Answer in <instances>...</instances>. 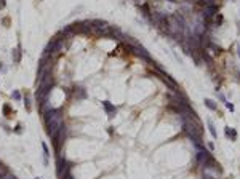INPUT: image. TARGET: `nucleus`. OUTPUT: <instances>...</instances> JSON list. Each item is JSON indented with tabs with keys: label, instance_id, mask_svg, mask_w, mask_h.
Returning <instances> with one entry per match:
<instances>
[{
	"label": "nucleus",
	"instance_id": "a878e982",
	"mask_svg": "<svg viewBox=\"0 0 240 179\" xmlns=\"http://www.w3.org/2000/svg\"><path fill=\"white\" fill-rule=\"evenodd\" d=\"M237 54H238V58H240V45H237Z\"/></svg>",
	"mask_w": 240,
	"mask_h": 179
},
{
	"label": "nucleus",
	"instance_id": "20e7f679",
	"mask_svg": "<svg viewBox=\"0 0 240 179\" xmlns=\"http://www.w3.org/2000/svg\"><path fill=\"white\" fill-rule=\"evenodd\" d=\"M70 170H72V163L67 162L64 157L58 155V158H56V176L61 179L64 174L70 173Z\"/></svg>",
	"mask_w": 240,
	"mask_h": 179
},
{
	"label": "nucleus",
	"instance_id": "5701e85b",
	"mask_svg": "<svg viewBox=\"0 0 240 179\" xmlns=\"http://www.w3.org/2000/svg\"><path fill=\"white\" fill-rule=\"evenodd\" d=\"M5 6H6V2L5 0H0V10H5Z\"/></svg>",
	"mask_w": 240,
	"mask_h": 179
},
{
	"label": "nucleus",
	"instance_id": "2eb2a0df",
	"mask_svg": "<svg viewBox=\"0 0 240 179\" xmlns=\"http://www.w3.org/2000/svg\"><path fill=\"white\" fill-rule=\"evenodd\" d=\"M0 179H18V177H16L15 174H13V173H8V171H6L5 174L0 176Z\"/></svg>",
	"mask_w": 240,
	"mask_h": 179
},
{
	"label": "nucleus",
	"instance_id": "c85d7f7f",
	"mask_svg": "<svg viewBox=\"0 0 240 179\" xmlns=\"http://www.w3.org/2000/svg\"><path fill=\"white\" fill-rule=\"evenodd\" d=\"M35 179H42V177H35Z\"/></svg>",
	"mask_w": 240,
	"mask_h": 179
},
{
	"label": "nucleus",
	"instance_id": "0eeeda50",
	"mask_svg": "<svg viewBox=\"0 0 240 179\" xmlns=\"http://www.w3.org/2000/svg\"><path fill=\"white\" fill-rule=\"evenodd\" d=\"M101 104H103V109L106 110V114L109 115V118H112V117H114L115 114H117V107L112 104L111 101H103Z\"/></svg>",
	"mask_w": 240,
	"mask_h": 179
},
{
	"label": "nucleus",
	"instance_id": "4be33fe9",
	"mask_svg": "<svg viewBox=\"0 0 240 179\" xmlns=\"http://www.w3.org/2000/svg\"><path fill=\"white\" fill-rule=\"evenodd\" d=\"M221 23H223V16H221V15H216V24L219 26Z\"/></svg>",
	"mask_w": 240,
	"mask_h": 179
},
{
	"label": "nucleus",
	"instance_id": "412c9836",
	"mask_svg": "<svg viewBox=\"0 0 240 179\" xmlns=\"http://www.w3.org/2000/svg\"><path fill=\"white\" fill-rule=\"evenodd\" d=\"M0 72H2V74H6V67H5L3 62H0Z\"/></svg>",
	"mask_w": 240,
	"mask_h": 179
},
{
	"label": "nucleus",
	"instance_id": "9d476101",
	"mask_svg": "<svg viewBox=\"0 0 240 179\" xmlns=\"http://www.w3.org/2000/svg\"><path fill=\"white\" fill-rule=\"evenodd\" d=\"M64 39H67V37H72V35H75V31L72 29V26H66L64 29H62L61 32H59Z\"/></svg>",
	"mask_w": 240,
	"mask_h": 179
},
{
	"label": "nucleus",
	"instance_id": "423d86ee",
	"mask_svg": "<svg viewBox=\"0 0 240 179\" xmlns=\"http://www.w3.org/2000/svg\"><path fill=\"white\" fill-rule=\"evenodd\" d=\"M23 47H21V43H18V47L16 48H13L11 50V61H13V64H19L21 62V58H23Z\"/></svg>",
	"mask_w": 240,
	"mask_h": 179
},
{
	"label": "nucleus",
	"instance_id": "1a4fd4ad",
	"mask_svg": "<svg viewBox=\"0 0 240 179\" xmlns=\"http://www.w3.org/2000/svg\"><path fill=\"white\" fill-rule=\"evenodd\" d=\"M23 101H24V107H26V110H27V112H31V110H32V96L29 95V93H24Z\"/></svg>",
	"mask_w": 240,
	"mask_h": 179
},
{
	"label": "nucleus",
	"instance_id": "39448f33",
	"mask_svg": "<svg viewBox=\"0 0 240 179\" xmlns=\"http://www.w3.org/2000/svg\"><path fill=\"white\" fill-rule=\"evenodd\" d=\"M107 37L114 40H123V32L117 26H109L107 27Z\"/></svg>",
	"mask_w": 240,
	"mask_h": 179
},
{
	"label": "nucleus",
	"instance_id": "7ed1b4c3",
	"mask_svg": "<svg viewBox=\"0 0 240 179\" xmlns=\"http://www.w3.org/2000/svg\"><path fill=\"white\" fill-rule=\"evenodd\" d=\"M62 47H64V39H61V34H58L56 37H53L50 42H48V45L45 47V51L43 53L53 56L56 53H59L61 50H62Z\"/></svg>",
	"mask_w": 240,
	"mask_h": 179
},
{
	"label": "nucleus",
	"instance_id": "bb28decb",
	"mask_svg": "<svg viewBox=\"0 0 240 179\" xmlns=\"http://www.w3.org/2000/svg\"><path fill=\"white\" fill-rule=\"evenodd\" d=\"M203 179H215V177H211V176H205V177H203Z\"/></svg>",
	"mask_w": 240,
	"mask_h": 179
},
{
	"label": "nucleus",
	"instance_id": "cd10ccee",
	"mask_svg": "<svg viewBox=\"0 0 240 179\" xmlns=\"http://www.w3.org/2000/svg\"><path fill=\"white\" fill-rule=\"evenodd\" d=\"M205 2H207V3H213V0H205Z\"/></svg>",
	"mask_w": 240,
	"mask_h": 179
},
{
	"label": "nucleus",
	"instance_id": "6e6552de",
	"mask_svg": "<svg viewBox=\"0 0 240 179\" xmlns=\"http://www.w3.org/2000/svg\"><path fill=\"white\" fill-rule=\"evenodd\" d=\"M74 98L75 99H85L87 98V90L83 88V87H77L74 90Z\"/></svg>",
	"mask_w": 240,
	"mask_h": 179
},
{
	"label": "nucleus",
	"instance_id": "f257e3e1",
	"mask_svg": "<svg viewBox=\"0 0 240 179\" xmlns=\"http://www.w3.org/2000/svg\"><path fill=\"white\" fill-rule=\"evenodd\" d=\"M42 117H43V123H45V128H47V134L51 136L59 130V128L64 125V112H62L61 107H50L45 114H42Z\"/></svg>",
	"mask_w": 240,
	"mask_h": 179
},
{
	"label": "nucleus",
	"instance_id": "9b49d317",
	"mask_svg": "<svg viewBox=\"0 0 240 179\" xmlns=\"http://www.w3.org/2000/svg\"><path fill=\"white\" fill-rule=\"evenodd\" d=\"M207 125H208V131H210V134H211V138H218V133H216V128H215V123L211 121L210 118L207 120Z\"/></svg>",
	"mask_w": 240,
	"mask_h": 179
},
{
	"label": "nucleus",
	"instance_id": "c756f323",
	"mask_svg": "<svg viewBox=\"0 0 240 179\" xmlns=\"http://www.w3.org/2000/svg\"><path fill=\"white\" fill-rule=\"evenodd\" d=\"M232 2H235V0H232Z\"/></svg>",
	"mask_w": 240,
	"mask_h": 179
},
{
	"label": "nucleus",
	"instance_id": "ddd939ff",
	"mask_svg": "<svg viewBox=\"0 0 240 179\" xmlns=\"http://www.w3.org/2000/svg\"><path fill=\"white\" fill-rule=\"evenodd\" d=\"M2 110H3V115H5V117H8V118L13 115V110H11V107H10L8 104H3Z\"/></svg>",
	"mask_w": 240,
	"mask_h": 179
},
{
	"label": "nucleus",
	"instance_id": "aec40b11",
	"mask_svg": "<svg viewBox=\"0 0 240 179\" xmlns=\"http://www.w3.org/2000/svg\"><path fill=\"white\" fill-rule=\"evenodd\" d=\"M216 93H218V91H216ZM218 98H219V99H221L223 103H227V99H226V96L223 95V93H218Z\"/></svg>",
	"mask_w": 240,
	"mask_h": 179
},
{
	"label": "nucleus",
	"instance_id": "393cba45",
	"mask_svg": "<svg viewBox=\"0 0 240 179\" xmlns=\"http://www.w3.org/2000/svg\"><path fill=\"white\" fill-rule=\"evenodd\" d=\"M208 149H210V150L215 149V144H213V142H208Z\"/></svg>",
	"mask_w": 240,
	"mask_h": 179
},
{
	"label": "nucleus",
	"instance_id": "f03ea898",
	"mask_svg": "<svg viewBox=\"0 0 240 179\" xmlns=\"http://www.w3.org/2000/svg\"><path fill=\"white\" fill-rule=\"evenodd\" d=\"M66 134H67V126L62 125L59 130L51 136V144H53V149H54V152H56V157L61 155V149H62V146H64Z\"/></svg>",
	"mask_w": 240,
	"mask_h": 179
},
{
	"label": "nucleus",
	"instance_id": "6ab92c4d",
	"mask_svg": "<svg viewBox=\"0 0 240 179\" xmlns=\"http://www.w3.org/2000/svg\"><path fill=\"white\" fill-rule=\"evenodd\" d=\"M224 104H226V107H227V109H229L231 112H234L235 107H234V104H232V103H229V101H227V103H224Z\"/></svg>",
	"mask_w": 240,
	"mask_h": 179
},
{
	"label": "nucleus",
	"instance_id": "f8f14e48",
	"mask_svg": "<svg viewBox=\"0 0 240 179\" xmlns=\"http://www.w3.org/2000/svg\"><path fill=\"white\" fill-rule=\"evenodd\" d=\"M205 106L208 107L210 110H218V104L213 101V99H210V98H205Z\"/></svg>",
	"mask_w": 240,
	"mask_h": 179
},
{
	"label": "nucleus",
	"instance_id": "b1692460",
	"mask_svg": "<svg viewBox=\"0 0 240 179\" xmlns=\"http://www.w3.org/2000/svg\"><path fill=\"white\" fill-rule=\"evenodd\" d=\"M61 179H74V176L70 174V173H67V174H64V176H62Z\"/></svg>",
	"mask_w": 240,
	"mask_h": 179
},
{
	"label": "nucleus",
	"instance_id": "4468645a",
	"mask_svg": "<svg viewBox=\"0 0 240 179\" xmlns=\"http://www.w3.org/2000/svg\"><path fill=\"white\" fill-rule=\"evenodd\" d=\"M11 98L15 99V101H21V99H23V96H21V93L18 91V90H13V93H11Z\"/></svg>",
	"mask_w": 240,
	"mask_h": 179
},
{
	"label": "nucleus",
	"instance_id": "dca6fc26",
	"mask_svg": "<svg viewBox=\"0 0 240 179\" xmlns=\"http://www.w3.org/2000/svg\"><path fill=\"white\" fill-rule=\"evenodd\" d=\"M13 133H16V134H23V126H21L19 123L13 128Z\"/></svg>",
	"mask_w": 240,
	"mask_h": 179
},
{
	"label": "nucleus",
	"instance_id": "f3484780",
	"mask_svg": "<svg viewBox=\"0 0 240 179\" xmlns=\"http://www.w3.org/2000/svg\"><path fill=\"white\" fill-rule=\"evenodd\" d=\"M231 141H237V131L234 128H231Z\"/></svg>",
	"mask_w": 240,
	"mask_h": 179
},
{
	"label": "nucleus",
	"instance_id": "a211bd4d",
	"mask_svg": "<svg viewBox=\"0 0 240 179\" xmlns=\"http://www.w3.org/2000/svg\"><path fill=\"white\" fill-rule=\"evenodd\" d=\"M5 173H6V166H5V165H3L2 162H0V176L5 174Z\"/></svg>",
	"mask_w": 240,
	"mask_h": 179
}]
</instances>
